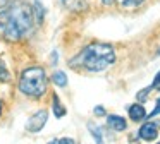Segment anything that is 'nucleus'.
<instances>
[{
	"instance_id": "nucleus-1",
	"label": "nucleus",
	"mask_w": 160,
	"mask_h": 144,
	"mask_svg": "<svg viewBox=\"0 0 160 144\" xmlns=\"http://www.w3.org/2000/svg\"><path fill=\"white\" fill-rule=\"evenodd\" d=\"M33 14L26 3L18 2L0 14V38L5 41H19L31 31Z\"/></svg>"
},
{
	"instance_id": "nucleus-2",
	"label": "nucleus",
	"mask_w": 160,
	"mask_h": 144,
	"mask_svg": "<svg viewBox=\"0 0 160 144\" xmlns=\"http://www.w3.org/2000/svg\"><path fill=\"white\" fill-rule=\"evenodd\" d=\"M115 62V51L114 46L107 43H95L88 45L76 58L71 60L72 67H83L90 72H102L107 67H110Z\"/></svg>"
},
{
	"instance_id": "nucleus-3",
	"label": "nucleus",
	"mask_w": 160,
	"mask_h": 144,
	"mask_svg": "<svg viewBox=\"0 0 160 144\" xmlns=\"http://www.w3.org/2000/svg\"><path fill=\"white\" fill-rule=\"evenodd\" d=\"M19 91L26 96L40 98L47 91V75L42 67H28L19 79Z\"/></svg>"
},
{
	"instance_id": "nucleus-4",
	"label": "nucleus",
	"mask_w": 160,
	"mask_h": 144,
	"mask_svg": "<svg viewBox=\"0 0 160 144\" xmlns=\"http://www.w3.org/2000/svg\"><path fill=\"white\" fill-rule=\"evenodd\" d=\"M47 117H48L47 110H43V108L38 110V112L33 113V115L28 118L26 129H28L29 132H38V130H42L43 127H45V123H47Z\"/></svg>"
},
{
	"instance_id": "nucleus-5",
	"label": "nucleus",
	"mask_w": 160,
	"mask_h": 144,
	"mask_svg": "<svg viewBox=\"0 0 160 144\" xmlns=\"http://www.w3.org/2000/svg\"><path fill=\"white\" fill-rule=\"evenodd\" d=\"M158 134V125L155 122H148V123H143L141 129H139V137H143L145 141H152L157 137Z\"/></svg>"
},
{
	"instance_id": "nucleus-6",
	"label": "nucleus",
	"mask_w": 160,
	"mask_h": 144,
	"mask_svg": "<svg viewBox=\"0 0 160 144\" xmlns=\"http://www.w3.org/2000/svg\"><path fill=\"white\" fill-rule=\"evenodd\" d=\"M107 123L114 130H117V132H122V130L128 129V122H126V118H122V117H119V115H108L107 117Z\"/></svg>"
},
{
	"instance_id": "nucleus-7",
	"label": "nucleus",
	"mask_w": 160,
	"mask_h": 144,
	"mask_svg": "<svg viewBox=\"0 0 160 144\" xmlns=\"http://www.w3.org/2000/svg\"><path fill=\"white\" fill-rule=\"evenodd\" d=\"M129 117H131L132 122H139V120H143L146 117V112L145 108H143V105H139V103H134V105L129 106Z\"/></svg>"
},
{
	"instance_id": "nucleus-8",
	"label": "nucleus",
	"mask_w": 160,
	"mask_h": 144,
	"mask_svg": "<svg viewBox=\"0 0 160 144\" xmlns=\"http://www.w3.org/2000/svg\"><path fill=\"white\" fill-rule=\"evenodd\" d=\"M52 106H53V113H55L57 118H62V117L66 115V108L62 106V103H60V99L57 94H53V98H52Z\"/></svg>"
},
{
	"instance_id": "nucleus-9",
	"label": "nucleus",
	"mask_w": 160,
	"mask_h": 144,
	"mask_svg": "<svg viewBox=\"0 0 160 144\" xmlns=\"http://www.w3.org/2000/svg\"><path fill=\"white\" fill-rule=\"evenodd\" d=\"M52 82L55 86H59V88H66V84H67V75L64 74L62 70H55L53 72V75H52Z\"/></svg>"
},
{
	"instance_id": "nucleus-10",
	"label": "nucleus",
	"mask_w": 160,
	"mask_h": 144,
	"mask_svg": "<svg viewBox=\"0 0 160 144\" xmlns=\"http://www.w3.org/2000/svg\"><path fill=\"white\" fill-rule=\"evenodd\" d=\"M88 129H90V132H91V136H93L95 142H97V144H103V139H102V130H100V127H95L93 123H90V125H88Z\"/></svg>"
},
{
	"instance_id": "nucleus-11",
	"label": "nucleus",
	"mask_w": 160,
	"mask_h": 144,
	"mask_svg": "<svg viewBox=\"0 0 160 144\" xmlns=\"http://www.w3.org/2000/svg\"><path fill=\"white\" fill-rule=\"evenodd\" d=\"M35 16H36L38 22H42L43 17H45V7L40 3V0H35Z\"/></svg>"
},
{
	"instance_id": "nucleus-12",
	"label": "nucleus",
	"mask_w": 160,
	"mask_h": 144,
	"mask_svg": "<svg viewBox=\"0 0 160 144\" xmlns=\"http://www.w3.org/2000/svg\"><path fill=\"white\" fill-rule=\"evenodd\" d=\"M143 2H145V0H124V2H122V7H126V9H132V7L141 5Z\"/></svg>"
},
{
	"instance_id": "nucleus-13",
	"label": "nucleus",
	"mask_w": 160,
	"mask_h": 144,
	"mask_svg": "<svg viewBox=\"0 0 160 144\" xmlns=\"http://www.w3.org/2000/svg\"><path fill=\"white\" fill-rule=\"evenodd\" d=\"M152 89H153V88L150 86V88H146V89H143V91H139V93H138V99H139V101H145V99H146V94H148Z\"/></svg>"
},
{
	"instance_id": "nucleus-14",
	"label": "nucleus",
	"mask_w": 160,
	"mask_h": 144,
	"mask_svg": "<svg viewBox=\"0 0 160 144\" xmlns=\"http://www.w3.org/2000/svg\"><path fill=\"white\" fill-rule=\"evenodd\" d=\"M153 89H160V72L155 75V79H153V84H152Z\"/></svg>"
},
{
	"instance_id": "nucleus-15",
	"label": "nucleus",
	"mask_w": 160,
	"mask_h": 144,
	"mask_svg": "<svg viewBox=\"0 0 160 144\" xmlns=\"http://www.w3.org/2000/svg\"><path fill=\"white\" fill-rule=\"evenodd\" d=\"M95 115H97V117H103L105 115L103 106H95Z\"/></svg>"
},
{
	"instance_id": "nucleus-16",
	"label": "nucleus",
	"mask_w": 160,
	"mask_h": 144,
	"mask_svg": "<svg viewBox=\"0 0 160 144\" xmlns=\"http://www.w3.org/2000/svg\"><path fill=\"white\" fill-rule=\"evenodd\" d=\"M0 79H2V81H7V79H9V74L5 72L4 67H0Z\"/></svg>"
},
{
	"instance_id": "nucleus-17",
	"label": "nucleus",
	"mask_w": 160,
	"mask_h": 144,
	"mask_svg": "<svg viewBox=\"0 0 160 144\" xmlns=\"http://www.w3.org/2000/svg\"><path fill=\"white\" fill-rule=\"evenodd\" d=\"M59 144H74V139H71V137H62V139L59 141Z\"/></svg>"
},
{
	"instance_id": "nucleus-18",
	"label": "nucleus",
	"mask_w": 160,
	"mask_h": 144,
	"mask_svg": "<svg viewBox=\"0 0 160 144\" xmlns=\"http://www.w3.org/2000/svg\"><path fill=\"white\" fill-rule=\"evenodd\" d=\"M52 64H57V51L52 53Z\"/></svg>"
},
{
	"instance_id": "nucleus-19",
	"label": "nucleus",
	"mask_w": 160,
	"mask_h": 144,
	"mask_svg": "<svg viewBox=\"0 0 160 144\" xmlns=\"http://www.w3.org/2000/svg\"><path fill=\"white\" fill-rule=\"evenodd\" d=\"M103 3H105V5H112V3H114V0H103Z\"/></svg>"
},
{
	"instance_id": "nucleus-20",
	"label": "nucleus",
	"mask_w": 160,
	"mask_h": 144,
	"mask_svg": "<svg viewBox=\"0 0 160 144\" xmlns=\"http://www.w3.org/2000/svg\"><path fill=\"white\" fill-rule=\"evenodd\" d=\"M48 144H59V141H50Z\"/></svg>"
},
{
	"instance_id": "nucleus-21",
	"label": "nucleus",
	"mask_w": 160,
	"mask_h": 144,
	"mask_svg": "<svg viewBox=\"0 0 160 144\" xmlns=\"http://www.w3.org/2000/svg\"><path fill=\"white\" fill-rule=\"evenodd\" d=\"M0 113H2V103H0Z\"/></svg>"
},
{
	"instance_id": "nucleus-22",
	"label": "nucleus",
	"mask_w": 160,
	"mask_h": 144,
	"mask_svg": "<svg viewBox=\"0 0 160 144\" xmlns=\"http://www.w3.org/2000/svg\"><path fill=\"white\" fill-rule=\"evenodd\" d=\"M158 55H160V50H158Z\"/></svg>"
},
{
	"instance_id": "nucleus-23",
	"label": "nucleus",
	"mask_w": 160,
	"mask_h": 144,
	"mask_svg": "<svg viewBox=\"0 0 160 144\" xmlns=\"http://www.w3.org/2000/svg\"><path fill=\"white\" fill-rule=\"evenodd\" d=\"M157 144H160V142H157Z\"/></svg>"
}]
</instances>
